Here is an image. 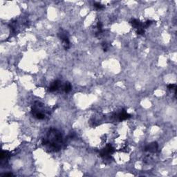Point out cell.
Instances as JSON below:
<instances>
[{
    "label": "cell",
    "mask_w": 177,
    "mask_h": 177,
    "mask_svg": "<svg viewBox=\"0 0 177 177\" xmlns=\"http://www.w3.org/2000/svg\"><path fill=\"white\" fill-rule=\"evenodd\" d=\"M42 145L52 152H58L62 148L64 138L62 133L58 129L51 128L48 129L46 136L42 139Z\"/></svg>",
    "instance_id": "cell-1"
},
{
    "label": "cell",
    "mask_w": 177,
    "mask_h": 177,
    "mask_svg": "<svg viewBox=\"0 0 177 177\" xmlns=\"http://www.w3.org/2000/svg\"><path fill=\"white\" fill-rule=\"evenodd\" d=\"M46 110L44 105L40 102H35L32 106L31 113L33 117L38 120H43L46 118Z\"/></svg>",
    "instance_id": "cell-2"
},
{
    "label": "cell",
    "mask_w": 177,
    "mask_h": 177,
    "mask_svg": "<svg viewBox=\"0 0 177 177\" xmlns=\"http://www.w3.org/2000/svg\"><path fill=\"white\" fill-rule=\"evenodd\" d=\"M115 151L114 148L111 144H107L105 148L102 150L100 152V156L103 158L105 161H110L111 160V155L114 153Z\"/></svg>",
    "instance_id": "cell-3"
},
{
    "label": "cell",
    "mask_w": 177,
    "mask_h": 177,
    "mask_svg": "<svg viewBox=\"0 0 177 177\" xmlns=\"http://www.w3.org/2000/svg\"><path fill=\"white\" fill-rule=\"evenodd\" d=\"M58 37H59L60 40L62 41L63 46L65 48V49H69L70 48V40H69V35H68L67 32L64 31V30H61L58 33Z\"/></svg>",
    "instance_id": "cell-4"
},
{
    "label": "cell",
    "mask_w": 177,
    "mask_h": 177,
    "mask_svg": "<svg viewBox=\"0 0 177 177\" xmlns=\"http://www.w3.org/2000/svg\"><path fill=\"white\" fill-rule=\"evenodd\" d=\"M113 117L115 118V120H118V121H122V120H125L129 119L131 118V115L126 112L125 110H122L120 112L115 114Z\"/></svg>",
    "instance_id": "cell-5"
},
{
    "label": "cell",
    "mask_w": 177,
    "mask_h": 177,
    "mask_svg": "<svg viewBox=\"0 0 177 177\" xmlns=\"http://www.w3.org/2000/svg\"><path fill=\"white\" fill-rule=\"evenodd\" d=\"M130 24H131V26H133V28L136 29V31L140 29H145L143 24L141 23L140 20H137V19H133V20H131L130 21Z\"/></svg>",
    "instance_id": "cell-6"
},
{
    "label": "cell",
    "mask_w": 177,
    "mask_h": 177,
    "mask_svg": "<svg viewBox=\"0 0 177 177\" xmlns=\"http://www.w3.org/2000/svg\"><path fill=\"white\" fill-rule=\"evenodd\" d=\"M61 86V82L60 80H55L51 84V85L48 87V91L50 92H54L58 91Z\"/></svg>",
    "instance_id": "cell-7"
},
{
    "label": "cell",
    "mask_w": 177,
    "mask_h": 177,
    "mask_svg": "<svg viewBox=\"0 0 177 177\" xmlns=\"http://www.w3.org/2000/svg\"><path fill=\"white\" fill-rule=\"evenodd\" d=\"M158 148H159V146H158L157 143L154 142L149 144L148 145H147L145 148V151L151 152V153H154V152L157 151Z\"/></svg>",
    "instance_id": "cell-8"
},
{
    "label": "cell",
    "mask_w": 177,
    "mask_h": 177,
    "mask_svg": "<svg viewBox=\"0 0 177 177\" xmlns=\"http://www.w3.org/2000/svg\"><path fill=\"white\" fill-rule=\"evenodd\" d=\"M10 156H11V153L8 151H3L2 152H1V163H2L4 161H7V160L10 158Z\"/></svg>",
    "instance_id": "cell-9"
},
{
    "label": "cell",
    "mask_w": 177,
    "mask_h": 177,
    "mask_svg": "<svg viewBox=\"0 0 177 177\" xmlns=\"http://www.w3.org/2000/svg\"><path fill=\"white\" fill-rule=\"evenodd\" d=\"M71 88H72V86H71V84L70 82H67L65 84V85L63 86V90L65 91V93H69L71 91Z\"/></svg>",
    "instance_id": "cell-10"
},
{
    "label": "cell",
    "mask_w": 177,
    "mask_h": 177,
    "mask_svg": "<svg viewBox=\"0 0 177 177\" xmlns=\"http://www.w3.org/2000/svg\"><path fill=\"white\" fill-rule=\"evenodd\" d=\"M167 88L169 90H174V93L176 94V85L175 84H169L167 85Z\"/></svg>",
    "instance_id": "cell-11"
},
{
    "label": "cell",
    "mask_w": 177,
    "mask_h": 177,
    "mask_svg": "<svg viewBox=\"0 0 177 177\" xmlns=\"http://www.w3.org/2000/svg\"><path fill=\"white\" fill-rule=\"evenodd\" d=\"M93 6H94V7H95L96 8L100 9H100H103V8H104V6H103V4H101L99 3V2L94 3Z\"/></svg>",
    "instance_id": "cell-12"
},
{
    "label": "cell",
    "mask_w": 177,
    "mask_h": 177,
    "mask_svg": "<svg viewBox=\"0 0 177 177\" xmlns=\"http://www.w3.org/2000/svg\"><path fill=\"white\" fill-rule=\"evenodd\" d=\"M152 24V21H151V20H147V21L145 22V23H143V26L145 29H146V28H148L150 26L151 24Z\"/></svg>",
    "instance_id": "cell-13"
},
{
    "label": "cell",
    "mask_w": 177,
    "mask_h": 177,
    "mask_svg": "<svg viewBox=\"0 0 177 177\" xmlns=\"http://www.w3.org/2000/svg\"><path fill=\"white\" fill-rule=\"evenodd\" d=\"M102 46H103V49L104 51H107V49H108V45H107V43H103L102 44Z\"/></svg>",
    "instance_id": "cell-14"
},
{
    "label": "cell",
    "mask_w": 177,
    "mask_h": 177,
    "mask_svg": "<svg viewBox=\"0 0 177 177\" xmlns=\"http://www.w3.org/2000/svg\"><path fill=\"white\" fill-rule=\"evenodd\" d=\"M4 176H13V174H12V173H8V174H5Z\"/></svg>",
    "instance_id": "cell-15"
}]
</instances>
